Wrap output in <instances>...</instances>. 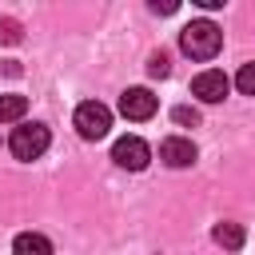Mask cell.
Listing matches in <instances>:
<instances>
[{
  "label": "cell",
  "instance_id": "obj_7",
  "mask_svg": "<svg viewBox=\"0 0 255 255\" xmlns=\"http://www.w3.org/2000/svg\"><path fill=\"white\" fill-rule=\"evenodd\" d=\"M159 159H163L167 167H191V163H195V143L183 139V135H167V139L159 143Z\"/></svg>",
  "mask_w": 255,
  "mask_h": 255
},
{
  "label": "cell",
  "instance_id": "obj_1",
  "mask_svg": "<svg viewBox=\"0 0 255 255\" xmlns=\"http://www.w3.org/2000/svg\"><path fill=\"white\" fill-rule=\"evenodd\" d=\"M179 48H183L191 60H211V56L223 48V32H219L211 20H191V24L179 32Z\"/></svg>",
  "mask_w": 255,
  "mask_h": 255
},
{
  "label": "cell",
  "instance_id": "obj_13",
  "mask_svg": "<svg viewBox=\"0 0 255 255\" xmlns=\"http://www.w3.org/2000/svg\"><path fill=\"white\" fill-rule=\"evenodd\" d=\"M147 72H151V76H167V72H171V60H167V52H155V56L147 60Z\"/></svg>",
  "mask_w": 255,
  "mask_h": 255
},
{
  "label": "cell",
  "instance_id": "obj_12",
  "mask_svg": "<svg viewBox=\"0 0 255 255\" xmlns=\"http://www.w3.org/2000/svg\"><path fill=\"white\" fill-rule=\"evenodd\" d=\"M0 44H20V20L0 16Z\"/></svg>",
  "mask_w": 255,
  "mask_h": 255
},
{
  "label": "cell",
  "instance_id": "obj_8",
  "mask_svg": "<svg viewBox=\"0 0 255 255\" xmlns=\"http://www.w3.org/2000/svg\"><path fill=\"white\" fill-rule=\"evenodd\" d=\"M12 255H52V243L40 231H20L12 239Z\"/></svg>",
  "mask_w": 255,
  "mask_h": 255
},
{
  "label": "cell",
  "instance_id": "obj_2",
  "mask_svg": "<svg viewBox=\"0 0 255 255\" xmlns=\"http://www.w3.org/2000/svg\"><path fill=\"white\" fill-rule=\"evenodd\" d=\"M48 143H52V135H48L44 124H20L12 131V139H8V147H12L16 159H40L48 151Z\"/></svg>",
  "mask_w": 255,
  "mask_h": 255
},
{
  "label": "cell",
  "instance_id": "obj_10",
  "mask_svg": "<svg viewBox=\"0 0 255 255\" xmlns=\"http://www.w3.org/2000/svg\"><path fill=\"white\" fill-rule=\"evenodd\" d=\"M24 112H28L24 96H16V92L0 96V124H16V120H24Z\"/></svg>",
  "mask_w": 255,
  "mask_h": 255
},
{
  "label": "cell",
  "instance_id": "obj_9",
  "mask_svg": "<svg viewBox=\"0 0 255 255\" xmlns=\"http://www.w3.org/2000/svg\"><path fill=\"white\" fill-rule=\"evenodd\" d=\"M211 239H215V243H219L223 251H239L247 235H243V227H239V223H215V231H211Z\"/></svg>",
  "mask_w": 255,
  "mask_h": 255
},
{
  "label": "cell",
  "instance_id": "obj_14",
  "mask_svg": "<svg viewBox=\"0 0 255 255\" xmlns=\"http://www.w3.org/2000/svg\"><path fill=\"white\" fill-rule=\"evenodd\" d=\"M171 120H175V124H183V128H187V124L195 128V124H199V112H195V108H175V112H171Z\"/></svg>",
  "mask_w": 255,
  "mask_h": 255
},
{
  "label": "cell",
  "instance_id": "obj_4",
  "mask_svg": "<svg viewBox=\"0 0 255 255\" xmlns=\"http://www.w3.org/2000/svg\"><path fill=\"white\" fill-rule=\"evenodd\" d=\"M112 159H116L120 167H128V171H143L147 159H151V147H147L139 135H124V139L112 143Z\"/></svg>",
  "mask_w": 255,
  "mask_h": 255
},
{
  "label": "cell",
  "instance_id": "obj_11",
  "mask_svg": "<svg viewBox=\"0 0 255 255\" xmlns=\"http://www.w3.org/2000/svg\"><path fill=\"white\" fill-rule=\"evenodd\" d=\"M235 88H239L243 96H255V64H243V68L235 72Z\"/></svg>",
  "mask_w": 255,
  "mask_h": 255
},
{
  "label": "cell",
  "instance_id": "obj_3",
  "mask_svg": "<svg viewBox=\"0 0 255 255\" xmlns=\"http://www.w3.org/2000/svg\"><path fill=\"white\" fill-rule=\"evenodd\" d=\"M72 124H76V131H80L84 139H104L108 128H112V112H108L100 100H84V104L76 108Z\"/></svg>",
  "mask_w": 255,
  "mask_h": 255
},
{
  "label": "cell",
  "instance_id": "obj_6",
  "mask_svg": "<svg viewBox=\"0 0 255 255\" xmlns=\"http://www.w3.org/2000/svg\"><path fill=\"white\" fill-rule=\"evenodd\" d=\"M227 88H231V80H227L219 68H207V72H199V76L191 80V96H199L203 104H219V100L227 96Z\"/></svg>",
  "mask_w": 255,
  "mask_h": 255
},
{
  "label": "cell",
  "instance_id": "obj_5",
  "mask_svg": "<svg viewBox=\"0 0 255 255\" xmlns=\"http://www.w3.org/2000/svg\"><path fill=\"white\" fill-rule=\"evenodd\" d=\"M155 108H159V100H155L147 88H128V92L120 96V116H124V120H151Z\"/></svg>",
  "mask_w": 255,
  "mask_h": 255
},
{
  "label": "cell",
  "instance_id": "obj_15",
  "mask_svg": "<svg viewBox=\"0 0 255 255\" xmlns=\"http://www.w3.org/2000/svg\"><path fill=\"white\" fill-rule=\"evenodd\" d=\"M151 12H159V16H171V12H175V0H163V4H159V0H151Z\"/></svg>",
  "mask_w": 255,
  "mask_h": 255
}]
</instances>
